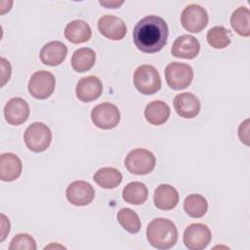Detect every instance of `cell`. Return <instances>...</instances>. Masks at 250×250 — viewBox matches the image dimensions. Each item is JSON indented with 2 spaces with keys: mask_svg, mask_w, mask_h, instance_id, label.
I'll use <instances>...</instances> for the list:
<instances>
[{
  "mask_svg": "<svg viewBox=\"0 0 250 250\" xmlns=\"http://www.w3.org/2000/svg\"><path fill=\"white\" fill-rule=\"evenodd\" d=\"M91 119L95 126L103 130L115 128L120 121V112L116 105L103 103L96 105L91 111Z\"/></svg>",
  "mask_w": 250,
  "mask_h": 250,
  "instance_id": "8",
  "label": "cell"
},
{
  "mask_svg": "<svg viewBox=\"0 0 250 250\" xmlns=\"http://www.w3.org/2000/svg\"><path fill=\"white\" fill-rule=\"evenodd\" d=\"M208 203L200 194H189L184 200V209L191 218H201L207 212Z\"/></svg>",
  "mask_w": 250,
  "mask_h": 250,
  "instance_id": "26",
  "label": "cell"
},
{
  "mask_svg": "<svg viewBox=\"0 0 250 250\" xmlns=\"http://www.w3.org/2000/svg\"><path fill=\"white\" fill-rule=\"evenodd\" d=\"M96 62V53L90 48H80L76 50L71 58V66L77 72L90 70Z\"/></svg>",
  "mask_w": 250,
  "mask_h": 250,
  "instance_id": "22",
  "label": "cell"
},
{
  "mask_svg": "<svg viewBox=\"0 0 250 250\" xmlns=\"http://www.w3.org/2000/svg\"><path fill=\"white\" fill-rule=\"evenodd\" d=\"M10 250H36V242L32 236L27 233H19L13 237Z\"/></svg>",
  "mask_w": 250,
  "mask_h": 250,
  "instance_id": "29",
  "label": "cell"
},
{
  "mask_svg": "<svg viewBox=\"0 0 250 250\" xmlns=\"http://www.w3.org/2000/svg\"><path fill=\"white\" fill-rule=\"evenodd\" d=\"M1 225H2L1 241H3L5 239V237L7 236V234L9 233V231H10V222L4 214H1Z\"/></svg>",
  "mask_w": 250,
  "mask_h": 250,
  "instance_id": "32",
  "label": "cell"
},
{
  "mask_svg": "<svg viewBox=\"0 0 250 250\" xmlns=\"http://www.w3.org/2000/svg\"><path fill=\"white\" fill-rule=\"evenodd\" d=\"M147 188L141 182L129 183L122 191V197L125 202L133 205L143 204L147 199Z\"/></svg>",
  "mask_w": 250,
  "mask_h": 250,
  "instance_id": "24",
  "label": "cell"
},
{
  "mask_svg": "<svg viewBox=\"0 0 250 250\" xmlns=\"http://www.w3.org/2000/svg\"><path fill=\"white\" fill-rule=\"evenodd\" d=\"M22 170L21 161L15 153L5 152L0 156V178L3 182H12L18 179Z\"/></svg>",
  "mask_w": 250,
  "mask_h": 250,
  "instance_id": "17",
  "label": "cell"
},
{
  "mask_svg": "<svg viewBox=\"0 0 250 250\" xmlns=\"http://www.w3.org/2000/svg\"><path fill=\"white\" fill-rule=\"evenodd\" d=\"M23 140L29 150L42 152L46 150L51 144L52 132L44 123L34 122L26 128L23 134Z\"/></svg>",
  "mask_w": 250,
  "mask_h": 250,
  "instance_id": "4",
  "label": "cell"
},
{
  "mask_svg": "<svg viewBox=\"0 0 250 250\" xmlns=\"http://www.w3.org/2000/svg\"><path fill=\"white\" fill-rule=\"evenodd\" d=\"M28 92L38 100L49 98L56 87V79L53 73L46 70L34 72L28 81Z\"/></svg>",
  "mask_w": 250,
  "mask_h": 250,
  "instance_id": "7",
  "label": "cell"
},
{
  "mask_svg": "<svg viewBox=\"0 0 250 250\" xmlns=\"http://www.w3.org/2000/svg\"><path fill=\"white\" fill-rule=\"evenodd\" d=\"M200 51L199 41L192 35L179 36L173 43L171 53L174 57L180 59H194Z\"/></svg>",
  "mask_w": 250,
  "mask_h": 250,
  "instance_id": "16",
  "label": "cell"
},
{
  "mask_svg": "<svg viewBox=\"0 0 250 250\" xmlns=\"http://www.w3.org/2000/svg\"><path fill=\"white\" fill-rule=\"evenodd\" d=\"M168 25L157 16H146L135 25L133 39L136 47L144 53L159 52L167 43Z\"/></svg>",
  "mask_w": 250,
  "mask_h": 250,
  "instance_id": "1",
  "label": "cell"
},
{
  "mask_svg": "<svg viewBox=\"0 0 250 250\" xmlns=\"http://www.w3.org/2000/svg\"><path fill=\"white\" fill-rule=\"evenodd\" d=\"M173 104L177 114L184 118H193L200 111V102L192 93L178 94L174 98Z\"/></svg>",
  "mask_w": 250,
  "mask_h": 250,
  "instance_id": "15",
  "label": "cell"
},
{
  "mask_svg": "<svg viewBox=\"0 0 250 250\" xmlns=\"http://www.w3.org/2000/svg\"><path fill=\"white\" fill-rule=\"evenodd\" d=\"M120 226L130 233H137L141 229V220L138 214L130 208H122L117 213Z\"/></svg>",
  "mask_w": 250,
  "mask_h": 250,
  "instance_id": "27",
  "label": "cell"
},
{
  "mask_svg": "<svg viewBox=\"0 0 250 250\" xmlns=\"http://www.w3.org/2000/svg\"><path fill=\"white\" fill-rule=\"evenodd\" d=\"M67 48L61 41H51L40 51V60L44 64L55 66L61 64L66 57Z\"/></svg>",
  "mask_w": 250,
  "mask_h": 250,
  "instance_id": "18",
  "label": "cell"
},
{
  "mask_svg": "<svg viewBox=\"0 0 250 250\" xmlns=\"http://www.w3.org/2000/svg\"><path fill=\"white\" fill-rule=\"evenodd\" d=\"M238 137L246 146L249 145V119L244 120L238 128Z\"/></svg>",
  "mask_w": 250,
  "mask_h": 250,
  "instance_id": "31",
  "label": "cell"
},
{
  "mask_svg": "<svg viewBox=\"0 0 250 250\" xmlns=\"http://www.w3.org/2000/svg\"><path fill=\"white\" fill-rule=\"evenodd\" d=\"M185 246L189 250H202L206 248L212 239L211 230L201 223L190 224L184 232Z\"/></svg>",
  "mask_w": 250,
  "mask_h": 250,
  "instance_id": "9",
  "label": "cell"
},
{
  "mask_svg": "<svg viewBox=\"0 0 250 250\" xmlns=\"http://www.w3.org/2000/svg\"><path fill=\"white\" fill-rule=\"evenodd\" d=\"M230 25L240 36L250 35V11L246 7H238L230 17Z\"/></svg>",
  "mask_w": 250,
  "mask_h": 250,
  "instance_id": "25",
  "label": "cell"
},
{
  "mask_svg": "<svg viewBox=\"0 0 250 250\" xmlns=\"http://www.w3.org/2000/svg\"><path fill=\"white\" fill-rule=\"evenodd\" d=\"M170 116L169 105L162 101L150 102L145 109L146 121L152 125H161L165 123Z\"/></svg>",
  "mask_w": 250,
  "mask_h": 250,
  "instance_id": "21",
  "label": "cell"
},
{
  "mask_svg": "<svg viewBox=\"0 0 250 250\" xmlns=\"http://www.w3.org/2000/svg\"><path fill=\"white\" fill-rule=\"evenodd\" d=\"M65 196L72 205L86 206L95 198V189L88 182L74 181L66 188Z\"/></svg>",
  "mask_w": 250,
  "mask_h": 250,
  "instance_id": "11",
  "label": "cell"
},
{
  "mask_svg": "<svg viewBox=\"0 0 250 250\" xmlns=\"http://www.w3.org/2000/svg\"><path fill=\"white\" fill-rule=\"evenodd\" d=\"M64 36L73 44H81L87 42L91 38L92 30L85 21L74 20L65 26Z\"/></svg>",
  "mask_w": 250,
  "mask_h": 250,
  "instance_id": "20",
  "label": "cell"
},
{
  "mask_svg": "<svg viewBox=\"0 0 250 250\" xmlns=\"http://www.w3.org/2000/svg\"><path fill=\"white\" fill-rule=\"evenodd\" d=\"M181 23L189 32H200L208 23V14L200 5L189 4L182 12Z\"/></svg>",
  "mask_w": 250,
  "mask_h": 250,
  "instance_id": "10",
  "label": "cell"
},
{
  "mask_svg": "<svg viewBox=\"0 0 250 250\" xmlns=\"http://www.w3.org/2000/svg\"><path fill=\"white\" fill-rule=\"evenodd\" d=\"M165 78L170 88L183 90L190 85L193 79V70L187 63L173 62L165 68Z\"/></svg>",
  "mask_w": 250,
  "mask_h": 250,
  "instance_id": "6",
  "label": "cell"
},
{
  "mask_svg": "<svg viewBox=\"0 0 250 250\" xmlns=\"http://www.w3.org/2000/svg\"><path fill=\"white\" fill-rule=\"evenodd\" d=\"M206 39L211 47L224 49L230 44V33L224 26H214L208 30Z\"/></svg>",
  "mask_w": 250,
  "mask_h": 250,
  "instance_id": "28",
  "label": "cell"
},
{
  "mask_svg": "<svg viewBox=\"0 0 250 250\" xmlns=\"http://www.w3.org/2000/svg\"><path fill=\"white\" fill-rule=\"evenodd\" d=\"M29 111L28 104L20 97L9 100L4 107V115L7 122L15 126L24 123L29 116Z\"/></svg>",
  "mask_w": 250,
  "mask_h": 250,
  "instance_id": "12",
  "label": "cell"
},
{
  "mask_svg": "<svg viewBox=\"0 0 250 250\" xmlns=\"http://www.w3.org/2000/svg\"><path fill=\"white\" fill-rule=\"evenodd\" d=\"M100 4L102 6H104L106 8H118L123 4V1L117 2V1H100Z\"/></svg>",
  "mask_w": 250,
  "mask_h": 250,
  "instance_id": "33",
  "label": "cell"
},
{
  "mask_svg": "<svg viewBox=\"0 0 250 250\" xmlns=\"http://www.w3.org/2000/svg\"><path fill=\"white\" fill-rule=\"evenodd\" d=\"M100 32L110 40H121L127 33L125 22L117 17L111 15L103 16L98 21Z\"/></svg>",
  "mask_w": 250,
  "mask_h": 250,
  "instance_id": "13",
  "label": "cell"
},
{
  "mask_svg": "<svg viewBox=\"0 0 250 250\" xmlns=\"http://www.w3.org/2000/svg\"><path fill=\"white\" fill-rule=\"evenodd\" d=\"M1 62V79H2V82H1V86L3 87L10 79V76H11V64L10 62L5 59V58H1L0 60Z\"/></svg>",
  "mask_w": 250,
  "mask_h": 250,
  "instance_id": "30",
  "label": "cell"
},
{
  "mask_svg": "<svg viewBox=\"0 0 250 250\" xmlns=\"http://www.w3.org/2000/svg\"><path fill=\"white\" fill-rule=\"evenodd\" d=\"M146 238L152 247L166 250L176 244L178 230L172 221L164 218H156L147 225Z\"/></svg>",
  "mask_w": 250,
  "mask_h": 250,
  "instance_id": "2",
  "label": "cell"
},
{
  "mask_svg": "<svg viewBox=\"0 0 250 250\" xmlns=\"http://www.w3.org/2000/svg\"><path fill=\"white\" fill-rule=\"evenodd\" d=\"M98 186L104 188H113L122 182V174L113 167H103L93 177Z\"/></svg>",
  "mask_w": 250,
  "mask_h": 250,
  "instance_id": "23",
  "label": "cell"
},
{
  "mask_svg": "<svg viewBox=\"0 0 250 250\" xmlns=\"http://www.w3.org/2000/svg\"><path fill=\"white\" fill-rule=\"evenodd\" d=\"M124 164L132 174L146 175L155 167V156L147 149L135 148L127 154Z\"/></svg>",
  "mask_w": 250,
  "mask_h": 250,
  "instance_id": "5",
  "label": "cell"
},
{
  "mask_svg": "<svg viewBox=\"0 0 250 250\" xmlns=\"http://www.w3.org/2000/svg\"><path fill=\"white\" fill-rule=\"evenodd\" d=\"M76 97L84 103H90L97 100L103 92L102 81L94 75L81 78L76 85Z\"/></svg>",
  "mask_w": 250,
  "mask_h": 250,
  "instance_id": "14",
  "label": "cell"
},
{
  "mask_svg": "<svg viewBox=\"0 0 250 250\" xmlns=\"http://www.w3.org/2000/svg\"><path fill=\"white\" fill-rule=\"evenodd\" d=\"M134 85L140 93L153 95L161 88L159 72L150 64H142L134 72Z\"/></svg>",
  "mask_w": 250,
  "mask_h": 250,
  "instance_id": "3",
  "label": "cell"
},
{
  "mask_svg": "<svg viewBox=\"0 0 250 250\" xmlns=\"http://www.w3.org/2000/svg\"><path fill=\"white\" fill-rule=\"evenodd\" d=\"M153 202L156 208L160 210H171L179 202V193L174 187L168 184H161L154 190Z\"/></svg>",
  "mask_w": 250,
  "mask_h": 250,
  "instance_id": "19",
  "label": "cell"
}]
</instances>
